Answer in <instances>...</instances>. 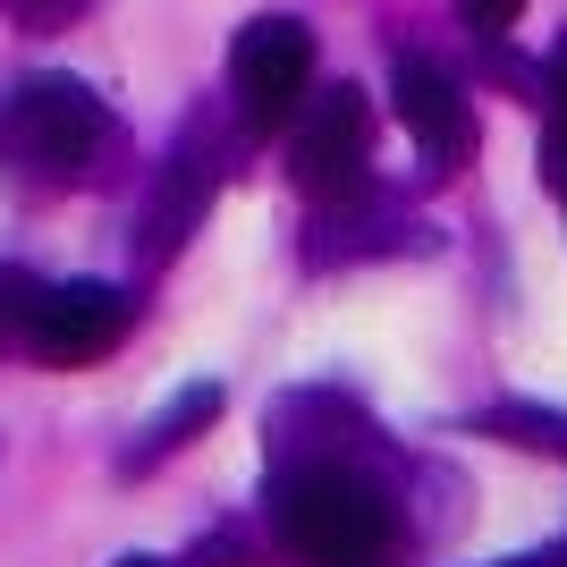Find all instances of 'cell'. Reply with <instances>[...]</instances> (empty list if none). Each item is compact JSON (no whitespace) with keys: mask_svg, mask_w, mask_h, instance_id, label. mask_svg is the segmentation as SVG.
<instances>
[{"mask_svg":"<svg viewBox=\"0 0 567 567\" xmlns=\"http://www.w3.org/2000/svg\"><path fill=\"white\" fill-rule=\"evenodd\" d=\"M262 508H271V543L297 567H373L399 543V499L348 457H306V466L280 457Z\"/></svg>","mask_w":567,"mask_h":567,"instance_id":"cell-1","label":"cell"},{"mask_svg":"<svg viewBox=\"0 0 567 567\" xmlns=\"http://www.w3.org/2000/svg\"><path fill=\"white\" fill-rule=\"evenodd\" d=\"M118 153V118L102 111V94L85 85V76H25L18 94L0 102V162H9V178H25V187H85L102 162Z\"/></svg>","mask_w":567,"mask_h":567,"instance_id":"cell-2","label":"cell"},{"mask_svg":"<svg viewBox=\"0 0 567 567\" xmlns=\"http://www.w3.org/2000/svg\"><path fill=\"white\" fill-rule=\"evenodd\" d=\"M288 178L313 204H355L364 195V178H373V102H364V85H322L313 94V111L288 136Z\"/></svg>","mask_w":567,"mask_h":567,"instance_id":"cell-3","label":"cell"},{"mask_svg":"<svg viewBox=\"0 0 567 567\" xmlns=\"http://www.w3.org/2000/svg\"><path fill=\"white\" fill-rule=\"evenodd\" d=\"M306 85H313V25L280 18V9L237 25V43H229V102H237V118H246L255 136L288 127V111L306 102Z\"/></svg>","mask_w":567,"mask_h":567,"instance_id":"cell-4","label":"cell"},{"mask_svg":"<svg viewBox=\"0 0 567 567\" xmlns=\"http://www.w3.org/2000/svg\"><path fill=\"white\" fill-rule=\"evenodd\" d=\"M127 322H136V297L111 280H60L34 297V313H25V348H34V364H94V355H111L118 339H127Z\"/></svg>","mask_w":567,"mask_h":567,"instance_id":"cell-5","label":"cell"},{"mask_svg":"<svg viewBox=\"0 0 567 567\" xmlns=\"http://www.w3.org/2000/svg\"><path fill=\"white\" fill-rule=\"evenodd\" d=\"M390 111H399V127L415 136V153H424L432 169H466L474 144H483L457 69H441L432 51H399V69H390Z\"/></svg>","mask_w":567,"mask_h":567,"instance_id":"cell-6","label":"cell"},{"mask_svg":"<svg viewBox=\"0 0 567 567\" xmlns=\"http://www.w3.org/2000/svg\"><path fill=\"white\" fill-rule=\"evenodd\" d=\"M213 187H220V144H213V127L195 118L187 136L169 144V162H162V178H153V195H144L136 255H144V262H169V255H178V246L195 237V220L213 213Z\"/></svg>","mask_w":567,"mask_h":567,"instance_id":"cell-7","label":"cell"},{"mask_svg":"<svg viewBox=\"0 0 567 567\" xmlns=\"http://www.w3.org/2000/svg\"><path fill=\"white\" fill-rule=\"evenodd\" d=\"M213 415H220V390H213V381H195V390H178V399H169L162 415L144 424V441H136L127 457H118V466H127V474L162 466V457H169V450H187V441H195L204 424H213Z\"/></svg>","mask_w":567,"mask_h":567,"instance_id":"cell-8","label":"cell"},{"mask_svg":"<svg viewBox=\"0 0 567 567\" xmlns=\"http://www.w3.org/2000/svg\"><path fill=\"white\" fill-rule=\"evenodd\" d=\"M543 187L567 195V43L543 60Z\"/></svg>","mask_w":567,"mask_h":567,"instance_id":"cell-9","label":"cell"},{"mask_svg":"<svg viewBox=\"0 0 567 567\" xmlns=\"http://www.w3.org/2000/svg\"><path fill=\"white\" fill-rule=\"evenodd\" d=\"M34 297H43V280H34V271H0V348H9V339H25Z\"/></svg>","mask_w":567,"mask_h":567,"instance_id":"cell-10","label":"cell"},{"mask_svg":"<svg viewBox=\"0 0 567 567\" xmlns=\"http://www.w3.org/2000/svg\"><path fill=\"white\" fill-rule=\"evenodd\" d=\"M0 9H9V25H25V34H60L85 0H0Z\"/></svg>","mask_w":567,"mask_h":567,"instance_id":"cell-11","label":"cell"},{"mask_svg":"<svg viewBox=\"0 0 567 567\" xmlns=\"http://www.w3.org/2000/svg\"><path fill=\"white\" fill-rule=\"evenodd\" d=\"M187 567H255V543H246V534H204V550H195Z\"/></svg>","mask_w":567,"mask_h":567,"instance_id":"cell-12","label":"cell"},{"mask_svg":"<svg viewBox=\"0 0 567 567\" xmlns=\"http://www.w3.org/2000/svg\"><path fill=\"white\" fill-rule=\"evenodd\" d=\"M457 9H466V25H474V34H508L525 0H457Z\"/></svg>","mask_w":567,"mask_h":567,"instance_id":"cell-13","label":"cell"},{"mask_svg":"<svg viewBox=\"0 0 567 567\" xmlns=\"http://www.w3.org/2000/svg\"><path fill=\"white\" fill-rule=\"evenodd\" d=\"M499 567H567V543L559 550H534V559H499Z\"/></svg>","mask_w":567,"mask_h":567,"instance_id":"cell-14","label":"cell"},{"mask_svg":"<svg viewBox=\"0 0 567 567\" xmlns=\"http://www.w3.org/2000/svg\"><path fill=\"white\" fill-rule=\"evenodd\" d=\"M118 567H169V559H144V550H127V559H118Z\"/></svg>","mask_w":567,"mask_h":567,"instance_id":"cell-15","label":"cell"}]
</instances>
